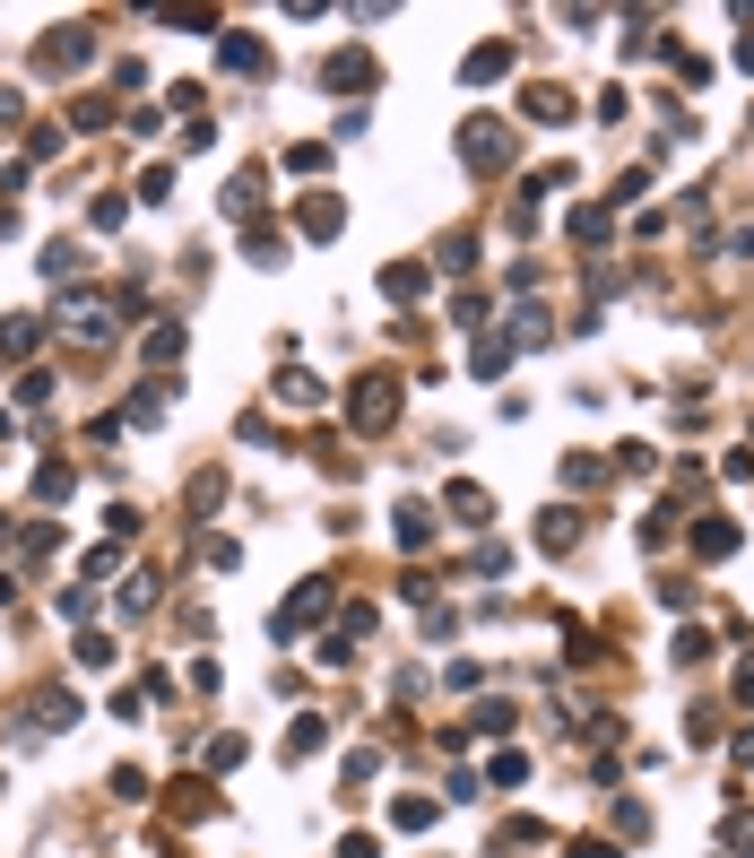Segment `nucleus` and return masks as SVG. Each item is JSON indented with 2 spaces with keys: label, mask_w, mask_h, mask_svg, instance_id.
<instances>
[{
  "label": "nucleus",
  "mask_w": 754,
  "mask_h": 858,
  "mask_svg": "<svg viewBox=\"0 0 754 858\" xmlns=\"http://www.w3.org/2000/svg\"><path fill=\"white\" fill-rule=\"evenodd\" d=\"M321 79H330V96H374V52H365V44H339V52H330V61H321Z\"/></svg>",
  "instance_id": "nucleus-3"
},
{
  "label": "nucleus",
  "mask_w": 754,
  "mask_h": 858,
  "mask_svg": "<svg viewBox=\"0 0 754 858\" xmlns=\"http://www.w3.org/2000/svg\"><path fill=\"white\" fill-rule=\"evenodd\" d=\"M668 659H676V668H703V659H711V633H703V624H685V633H676V650H668Z\"/></svg>",
  "instance_id": "nucleus-28"
},
{
  "label": "nucleus",
  "mask_w": 754,
  "mask_h": 858,
  "mask_svg": "<svg viewBox=\"0 0 754 858\" xmlns=\"http://www.w3.org/2000/svg\"><path fill=\"white\" fill-rule=\"evenodd\" d=\"M460 156L486 165V174H503V165H511V130H503L495 114H469V122H460Z\"/></svg>",
  "instance_id": "nucleus-2"
},
{
  "label": "nucleus",
  "mask_w": 754,
  "mask_h": 858,
  "mask_svg": "<svg viewBox=\"0 0 754 858\" xmlns=\"http://www.w3.org/2000/svg\"><path fill=\"white\" fill-rule=\"evenodd\" d=\"M139 200H174V165H148L139 174Z\"/></svg>",
  "instance_id": "nucleus-33"
},
{
  "label": "nucleus",
  "mask_w": 754,
  "mask_h": 858,
  "mask_svg": "<svg viewBox=\"0 0 754 858\" xmlns=\"http://www.w3.org/2000/svg\"><path fill=\"white\" fill-rule=\"evenodd\" d=\"M321 165H330L321 139H295V148H286V174H321Z\"/></svg>",
  "instance_id": "nucleus-30"
},
{
  "label": "nucleus",
  "mask_w": 754,
  "mask_h": 858,
  "mask_svg": "<svg viewBox=\"0 0 754 858\" xmlns=\"http://www.w3.org/2000/svg\"><path fill=\"white\" fill-rule=\"evenodd\" d=\"M469 729H478V737H503V729H511V703H486V712H478Z\"/></svg>",
  "instance_id": "nucleus-39"
},
{
  "label": "nucleus",
  "mask_w": 754,
  "mask_h": 858,
  "mask_svg": "<svg viewBox=\"0 0 754 858\" xmlns=\"http://www.w3.org/2000/svg\"><path fill=\"white\" fill-rule=\"evenodd\" d=\"M182 348H191V330H182V321H148V339H139V356H148V365H156V373L174 365Z\"/></svg>",
  "instance_id": "nucleus-15"
},
{
  "label": "nucleus",
  "mask_w": 754,
  "mask_h": 858,
  "mask_svg": "<svg viewBox=\"0 0 754 858\" xmlns=\"http://www.w3.org/2000/svg\"><path fill=\"white\" fill-rule=\"evenodd\" d=\"M278 399H286V408H321V373L286 365V373H278Z\"/></svg>",
  "instance_id": "nucleus-19"
},
{
  "label": "nucleus",
  "mask_w": 754,
  "mask_h": 858,
  "mask_svg": "<svg viewBox=\"0 0 754 858\" xmlns=\"http://www.w3.org/2000/svg\"><path fill=\"white\" fill-rule=\"evenodd\" d=\"M599 478H608V460H599V451H564V486H573V494L599 486Z\"/></svg>",
  "instance_id": "nucleus-25"
},
{
  "label": "nucleus",
  "mask_w": 754,
  "mask_h": 858,
  "mask_svg": "<svg viewBox=\"0 0 754 858\" xmlns=\"http://www.w3.org/2000/svg\"><path fill=\"white\" fill-rule=\"evenodd\" d=\"M61 615H70L79 633H87V615H96V590H61Z\"/></svg>",
  "instance_id": "nucleus-37"
},
{
  "label": "nucleus",
  "mask_w": 754,
  "mask_h": 858,
  "mask_svg": "<svg viewBox=\"0 0 754 858\" xmlns=\"http://www.w3.org/2000/svg\"><path fill=\"white\" fill-rule=\"evenodd\" d=\"M44 330H52L44 313H9V321H0V365H26V356L44 348Z\"/></svg>",
  "instance_id": "nucleus-8"
},
{
  "label": "nucleus",
  "mask_w": 754,
  "mask_h": 858,
  "mask_svg": "<svg viewBox=\"0 0 754 858\" xmlns=\"http://www.w3.org/2000/svg\"><path fill=\"white\" fill-rule=\"evenodd\" d=\"M538 546H546V555H564V546H581V512H573V503H555V512H538Z\"/></svg>",
  "instance_id": "nucleus-14"
},
{
  "label": "nucleus",
  "mask_w": 754,
  "mask_h": 858,
  "mask_svg": "<svg viewBox=\"0 0 754 858\" xmlns=\"http://www.w3.org/2000/svg\"><path fill=\"white\" fill-rule=\"evenodd\" d=\"M87 218H96V226H105V235H114V226H122V218H130V200H122V191H105V200H96V209H87Z\"/></svg>",
  "instance_id": "nucleus-35"
},
{
  "label": "nucleus",
  "mask_w": 754,
  "mask_h": 858,
  "mask_svg": "<svg viewBox=\"0 0 754 858\" xmlns=\"http://www.w3.org/2000/svg\"><path fill=\"white\" fill-rule=\"evenodd\" d=\"M321 608H330V581H295V599H286V608L269 615V633L286 642V633H304V624H313Z\"/></svg>",
  "instance_id": "nucleus-6"
},
{
  "label": "nucleus",
  "mask_w": 754,
  "mask_h": 858,
  "mask_svg": "<svg viewBox=\"0 0 754 858\" xmlns=\"http://www.w3.org/2000/svg\"><path fill=\"white\" fill-rule=\"evenodd\" d=\"M443 512H451V520H478V529H486V520H495V494L478 486V478H451V486H443Z\"/></svg>",
  "instance_id": "nucleus-12"
},
{
  "label": "nucleus",
  "mask_w": 754,
  "mask_h": 858,
  "mask_svg": "<svg viewBox=\"0 0 754 858\" xmlns=\"http://www.w3.org/2000/svg\"><path fill=\"white\" fill-rule=\"evenodd\" d=\"M321 737H330V720H313V712H304V720H295V729H286V754H295V763H304V754H321Z\"/></svg>",
  "instance_id": "nucleus-26"
},
{
  "label": "nucleus",
  "mask_w": 754,
  "mask_h": 858,
  "mask_svg": "<svg viewBox=\"0 0 754 858\" xmlns=\"http://www.w3.org/2000/svg\"><path fill=\"white\" fill-rule=\"evenodd\" d=\"M79 668H114V633L87 624V633H79Z\"/></svg>",
  "instance_id": "nucleus-31"
},
{
  "label": "nucleus",
  "mask_w": 754,
  "mask_h": 858,
  "mask_svg": "<svg viewBox=\"0 0 754 858\" xmlns=\"http://www.w3.org/2000/svg\"><path fill=\"white\" fill-rule=\"evenodd\" d=\"M114 608H122V615H148V608H156V573H122Z\"/></svg>",
  "instance_id": "nucleus-22"
},
{
  "label": "nucleus",
  "mask_w": 754,
  "mask_h": 858,
  "mask_svg": "<svg viewBox=\"0 0 754 858\" xmlns=\"http://www.w3.org/2000/svg\"><path fill=\"white\" fill-rule=\"evenodd\" d=\"M434 815H443V807H434V798H390V824H399V833H425V824H434Z\"/></svg>",
  "instance_id": "nucleus-24"
},
{
  "label": "nucleus",
  "mask_w": 754,
  "mask_h": 858,
  "mask_svg": "<svg viewBox=\"0 0 754 858\" xmlns=\"http://www.w3.org/2000/svg\"><path fill=\"white\" fill-rule=\"evenodd\" d=\"M347 425H356V434H390V425H399V381H390V373H356Z\"/></svg>",
  "instance_id": "nucleus-1"
},
{
  "label": "nucleus",
  "mask_w": 754,
  "mask_h": 858,
  "mask_svg": "<svg viewBox=\"0 0 754 858\" xmlns=\"http://www.w3.org/2000/svg\"><path fill=\"white\" fill-rule=\"evenodd\" d=\"M70 486H79L70 460H44V469H35V503H70Z\"/></svg>",
  "instance_id": "nucleus-20"
},
{
  "label": "nucleus",
  "mask_w": 754,
  "mask_h": 858,
  "mask_svg": "<svg viewBox=\"0 0 754 858\" xmlns=\"http://www.w3.org/2000/svg\"><path fill=\"white\" fill-rule=\"evenodd\" d=\"M87 573L96 581H122V546H87Z\"/></svg>",
  "instance_id": "nucleus-34"
},
{
  "label": "nucleus",
  "mask_w": 754,
  "mask_h": 858,
  "mask_svg": "<svg viewBox=\"0 0 754 858\" xmlns=\"http://www.w3.org/2000/svg\"><path fill=\"white\" fill-rule=\"evenodd\" d=\"M520 114H529V122H546V130H564V122H573V96L546 79V87H529V96H520Z\"/></svg>",
  "instance_id": "nucleus-16"
},
{
  "label": "nucleus",
  "mask_w": 754,
  "mask_h": 858,
  "mask_svg": "<svg viewBox=\"0 0 754 858\" xmlns=\"http://www.w3.org/2000/svg\"><path fill=\"white\" fill-rule=\"evenodd\" d=\"M729 754H738V763H754V729H746V737H738V745H729Z\"/></svg>",
  "instance_id": "nucleus-43"
},
{
  "label": "nucleus",
  "mask_w": 754,
  "mask_h": 858,
  "mask_svg": "<svg viewBox=\"0 0 754 858\" xmlns=\"http://www.w3.org/2000/svg\"><path fill=\"white\" fill-rule=\"evenodd\" d=\"M425 286H434V278H425V260H381V295H390V304H416Z\"/></svg>",
  "instance_id": "nucleus-13"
},
{
  "label": "nucleus",
  "mask_w": 754,
  "mask_h": 858,
  "mask_svg": "<svg viewBox=\"0 0 754 858\" xmlns=\"http://www.w3.org/2000/svg\"><path fill=\"white\" fill-rule=\"evenodd\" d=\"M295 226H304L313 244H339V235H347V200H330V191H304V200H295Z\"/></svg>",
  "instance_id": "nucleus-5"
},
{
  "label": "nucleus",
  "mask_w": 754,
  "mask_h": 858,
  "mask_svg": "<svg viewBox=\"0 0 754 858\" xmlns=\"http://www.w3.org/2000/svg\"><path fill=\"white\" fill-rule=\"evenodd\" d=\"M503 365H511V330H486V339H478V356H469V373H478V381H495Z\"/></svg>",
  "instance_id": "nucleus-18"
},
{
  "label": "nucleus",
  "mask_w": 754,
  "mask_h": 858,
  "mask_svg": "<svg viewBox=\"0 0 754 858\" xmlns=\"http://www.w3.org/2000/svg\"><path fill=\"white\" fill-rule=\"evenodd\" d=\"M70 122H79V130H105V122H114V105H105V96H79V114H70Z\"/></svg>",
  "instance_id": "nucleus-36"
},
{
  "label": "nucleus",
  "mask_w": 754,
  "mask_h": 858,
  "mask_svg": "<svg viewBox=\"0 0 754 858\" xmlns=\"http://www.w3.org/2000/svg\"><path fill=\"white\" fill-rule=\"evenodd\" d=\"M251 209H260V174H235L226 183V218H251Z\"/></svg>",
  "instance_id": "nucleus-29"
},
{
  "label": "nucleus",
  "mask_w": 754,
  "mask_h": 858,
  "mask_svg": "<svg viewBox=\"0 0 754 858\" xmlns=\"http://www.w3.org/2000/svg\"><path fill=\"white\" fill-rule=\"evenodd\" d=\"M511 79V44H478V52H460V87H495Z\"/></svg>",
  "instance_id": "nucleus-11"
},
{
  "label": "nucleus",
  "mask_w": 754,
  "mask_h": 858,
  "mask_svg": "<svg viewBox=\"0 0 754 858\" xmlns=\"http://www.w3.org/2000/svg\"><path fill=\"white\" fill-rule=\"evenodd\" d=\"M217 61H226L235 79H260V70H269V44L244 35V26H226V35H217Z\"/></svg>",
  "instance_id": "nucleus-9"
},
{
  "label": "nucleus",
  "mask_w": 754,
  "mask_h": 858,
  "mask_svg": "<svg viewBox=\"0 0 754 858\" xmlns=\"http://www.w3.org/2000/svg\"><path fill=\"white\" fill-rule=\"evenodd\" d=\"M244 260H251V269H278V260H286V235H278V226H251V235H244Z\"/></svg>",
  "instance_id": "nucleus-21"
},
{
  "label": "nucleus",
  "mask_w": 754,
  "mask_h": 858,
  "mask_svg": "<svg viewBox=\"0 0 754 858\" xmlns=\"http://www.w3.org/2000/svg\"><path fill=\"white\" fill-rule=\"evenodd\" d=\"M564 858H616V842H573Z\"/></svg>",
  "instance_id": "nucleus-40"
},
{
  "label": "nucleus",
  "mask_w": 754,
  "mask_h": 858,
  "mask_svg": "<svg viewBox=\"0 0 754 858\" xmlns=\"http://www.w3.org/2000/svg\"><path fill=\"white\" fill-rule=\"evenodd\" d=\"M390 538H399V555H425V546H434V503H408V494H399Z\"/></svg>",
  "instance_id": "nucleus-7"
},
{
  "label": "nucleus",
  "mask_w": 754,
  "mask_h": 858,
  "mask_svg": "<svg viewBox=\"0 0 754 858\" xmlns=\"http://www.w3.org/2000/svg\"><path fill=\"white\" fill-rule=\"evenodd\" d=\"M35 61H44V70H87V61H96V35H87V26H52V35L35 44Z\"/></svg>",
  "instance_id": "nucleus-4"
},
{
  "label": "nucleus",
  "mask_w": 754,
  "mask_h": 858,
  "mask_svg": "<svg viewBox=\"0 0 754 858\" xmlns=\"http://www.w3.org/2000/svg\"><path fill=\"white\" fill-rule=\"evenodd\" d=\"M738 703H754V650H746V668H738Z\"/></svg>",
  "instance_id": "nucleus-42"
},
{
  "label": "nucleus",
  "mask_w": 754,
  "mask_h": 858,
  "mask_svg": "<svg viewBox=\"0 0 754 858\" xmlns=\"http://www.w3.org/2000/svg\"><path fill=\"white\" fill-rule=\"evenodd\" d=\"M738 538H746V529H738V520H720V512H703V520H694V555H703V564H729V555H738Z\"/></svg>",
  "instance_id": "nucleus-10"
},
{
  "label": "nucleus",
  "mask_w": 754,
  "mask_h": 858,
  "mask_svg": "<svg viewBox=\"0 0 754 858\" xmlns=\"http://www.w3.org/2000/svg\"><path fill=\"white\" fill-rule=\"evenodd\" d=\"M486 780H495V789H520V780H529V754H495V772H486Z\"/></svg>",
  "instance_id": "nucleus-32"
},
{
  "label": "nucleus",
  "mask_w": 754,
  "mask_h": 858,
  "mask_svg": "<svg viewBox=\"0 0 754 858\" xmlns=\"http://www.w3.org/2000/svg\"><path fill=\"white\" fill-rule=\"evenodd\" d=\"M608 226H616V209H608V200H599V209H573V244H599Z\"/></svg>",
  "instance_id": "nucleus-27"
},
{
  "label": "nucleus",
  "mask_w": 754,
  "mask_h": 858,
  "mask_svg": "<svg viewBox=\"0 0 754 858\" xmlns=\"http://www.w3.org/2000/svg\"><path fill=\"white\" fill-rule=\"evenodd\" d=\"M738 70H746V79H754V26H746V35H738Z\"/></svg>",
  "instance_id": "nucleus-41"
},
{
  "label": "nucleus",
  "mask_w": 754,
  "mask_h": 858,
  "mask_svg": "<svg viewBox=\"0 0 754 858\" xmlns=\"http://www.w3.org/2000/svg\"><path fill=\"white\" fill-rule=\"evenodd\" d=\"M451 321H460V330H495V304L469 286V295H451Z\"/></svg>",
  "instance_id": "nucleus-23"
},
{
  "label": "nucleus",
  "mask_w": 754,
  "mask_h": 858,
  "mask_svg": "<svg viewBox=\"0 0 754 858\" xmlns=\"http://www.w3.org/2000/svg\"><path fill=\"white\" fill-rule=\"evenodd\" d=\"M70 330H79L87 348H105V339H114V321H105V304H96V295H79V304H70Z\"/></svg>",
  "instance_id": "nucleus-17"
},
{
  "label": "nucleus",
  "mask_w": 754,
  "mask_h": 858,
  "mask_svg": "<svg viewBox=\"0 0 754 858\" xmlns=\"http://www.w3.org/2000/svg\"><path fill=\"white\" fill-rule=\"evenodd\" d=\"M720 842H729V858H746L754 850V815H729V833H720Z\"/></svg>",
  "instance_id": "nucleus-38"
}]
</instances>
